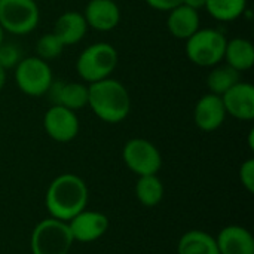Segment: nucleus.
<instances>
[{
  "mask_svg": "<svg viewBox=\"0 0 254 254\" xmlns=\"http://www.w3.org/2000/svg\"><path fill=\"white\" fill-rule=\"evenodd\" d=\"M88 27L97 31H110L121 21V9L115 0H89L83 10Z\"/></svg>",
  "mask_w": 254,
  "mask_h": 254,
  "instance_id": "13",
  "label": "nucleus"
},
{
  "mask_svg": "<svg viewBox=\"0 0 254 254\" xmlns=\"http://www.w3.org/2000/svg\"><path fill=\"white\" fill-rule=\"evenodd\" d=\"M89 192L86 183L76 174L64 173L55 177L48 186L45 207L49 217L61 222H70L88 205Z\"/></svg>",
  "mask_w": 254,
  "mask_h": 254,
  "instance_id": "1",
  "label": "nucleus"
},
{
  "mask_svg": "<svg viewBox=\"0 0 254 254\" xmlns=\"http://www.w3.org/2000/svg\"><path fill=\"white\" fill-rule=\"evenodd\" d=\"M135 196L143 207H156L164 198V185L161 179L156 174L138 177L135 183Z\"/></svg>",
  "mask_w": 254,
  "mask_h": 254,
  "instance_id": "20",
  "label": "nucleus"
},
{
  "mask_svg": "<svg viewBox=\"0 0 254 254\" xmlns=\"http://www.w3.org/2000/svg\"><path fill=\"white\" fill-rule=\"evenodd\" d=\"M152 9L161 10V12H170L171 9L177 7L183 3V0H144Z\"/></svg>",
  "mask_w": 254,
  "mask_h": 254,
  "instance_id": "26",
  "label": "nucleus"
},
{
  "mask_svg": "<svg viewBox=\"0 0 254 254\" xmlns=\"http://www.w3.org/2000/svg\"><path fill=\"white\" fill-rule=\"evenodd\" d=\"M4 82H6V70L0 65V91L4 86Z\"/></svg>",
  "mask_w": 254,
  "mask_h": 254,
  "instance_id": "28",
  "label": "nucleus"
},
{
  "mask_svg": "<svg viewBox=\"0 0 254 254\" xmlns=\"http://www.w3.org/2000/svg\"><path fill=\"white\" fill-rule=\"evenodd\" d=\"M13 77L19 91L33 98L46 95L54 82V74L48 61L39 57L21 58L15 65Z\"/></svg>",
  "mask_w": 254,
  "mask_h": 254,
  "instance_id": "6",
  "label": "nucleus"
},
{
  "mask_svg": "<svg viewBox=\"0 0 254 254\" xmlns=\"http://www.w3.org/2000/svg\"><path fill=\"white\" fill-rule=\"evenodd\" d=\"M118 51L107 42H97L85 48L76 60V71L83 82L94 83L110 77L118 65Z\"/></svg>",
  "mask_w": 254,
  "mask_h": 254,
  "instance_id": "3",
  "label": "nucleus"
},
{
  "mask_svg": "<svg viewBox=\"0 0 254 254\" xmlns=\"http://www.w3.org/2000/svg\"><path fill=\"white\" fill-rule=\"evenodd\" d=\"M240 182L247 192H254V159L250 158L244 161L240 167Z\"/></svg>",
  "mask_w": 254,
  "mask_h": 254,
  "instance_id": "25",
  "label": "nucleus"
},
{
  "mask_svg": "<svg viewBox=\"0 0 254 254\" xmlns=\"http://www.w3.org/2000/svg\"><path fill=\"white\" fill-rule=\"evenodd\" d=\"M183 4H186L195 10H199L205 6V0H183Z\"/></svg>",
  "mask_w": 254,
  "mask_h": 254,
  "instance_id": "27",
  "label": "nucleus"
},
{
  "mask_svg": "<svg viewBox=\"0 0 254 254\" xmlns=\"http://www.w3.org/2000/svg\"><path fill=\"white\" fill-rule=\"evenodd\" d=\"M88 31V24L83 18V13L68 10L58 16L54 25V34L61 40L64 46L79 43Z\"/></svg>",
  "mask_w": 254,
  "mask_h": 254,
  "instance_id": "17",
  "label": "nucleus"
},
{
  "mask_svg": "<svg viewBox=\"0 0 254 254\" xmlns=\"http://www.w3.org/2000/svg\"><path fill=\"white\" fill-rule=\"evenodd\" d=\"M43 128L54 141L68 143L77 137L80 124L76 112L63 106H51L43 116Z\"/></svg>",
  "mask_w": 254,
  "mask_h": 254,
  "instance_id": "9",
  "label": "nucleus"
},
{
  "mask_svg": "<svg viewBox=\"0 0 254 254\" xmlns=\"http://www.w3.org/2000/svg\"><path fill=\"white\" fill-rule=\"evenodd\" d=\"M21 58H22V55H21V51L16 45L4 42L0 46V65L4 70L13 68L21 61Z\"/></svg>",
  "mask_w": 254,
  "mask_h": 254,
  "instance_id": "24",
  "label": "nucleus"
},
{
  "mask_svg": "<svg viewBox=\"0 0 254 254\" xmlns=\"http://www.w3.org/2000/svg\"><path fill=\"white\" fill-rule=\"evenodd\" d=\"M122 158L128 170L138 177L158 174L162 167L159 149L146 138H131L125 143Z\"/></svg>",
  "mask_w": 254,
  "mask_h": 254,
  "instance_id": "8",
  "label": "nucleus"
},
{
  "mask_svg": "<svg viewBox=\"0 0 254 254\" xmlns=\"http://www.w3.org/2000/svg\"><path fill=\"white\" fill-rule=\"evenodd\" d=\"M226 115L238 121L254 119V86L249 82H238L222 95Z\"/></svg>",
  "mask_w": 254,
  "mask_h": 254,
  "instance_id": "11",
  "label": "nucleus"
},
{
  "mask_svg": "<svg viewBox=\"0 0 254 254\" xmlns=\"http://www.w3.org/2000/svg\"><path fill=\"white\" fill-rule=\"evenodd\" d=\"M39 19L36 0H0V25L4 33L25 36L36 30Z\"/></svg>",
  "mask_w": 254,
  "mask_h": 254,
  "instance_id": "7",
  "label": "nucleus"
},
{
  "mask_svg": "<svg viewBox=\"0 0 254 254\" xmlns=\"http://www.w3.org/2000/svg\"><path fill=\"white\" fill-rule=\"evenodd\" d=\"M193 119L196 127L204 132H213L219 129L226 119V110L222 97L211 92L202 95L195 104Z\"/></svg>",
  "mask_w": 254,
  "mask_h": 254,
  "instance_id": "12",
  "label": "nucleus"
},
{
  "mask_svg": "<svg viewBox=\"0 0 254 254\" xmlns=\"http://www.w3.org/2000/svg\"><path fill=\"white\" fill-rule=\"evenodd\" d=\"M177 254H220V252L214 237L204 231L192 229L179 240Z\"/></svg>",
  "mask_w": 254,
  "mask_h": 254,
  "instance_id": "19",
  "label": "nucleus"
},
{
  "mask_svg": "<svg viewBox=\"0 0 254 254\" xmlns=\"http://www.w3.org/2000/svg\"><path fill=\"white\" fill-rule=\"evenodd\" d=\"M199 24H201V18L198 10L183 3L168 12L167 28L171 33V36H174L176 39L188 40L195 31L199 30Z\"/></svg>",
  "mask_w": 254,
  "mask_h": 254,
  "instance_id": "16",
  "label": "nucleus"
},
{
  "mask_svg": "<svg viewBox=\"0 0 254 254\" xmlns=\"http://www.w3.org/2000/svg\"><path fill=\"white\" fill-rule=\"evenodd\" d=\"M88 106L100 121L119 124L129 115L131 97L124 83L107 77L88 85Z\"/></svg>",
  "mask_w": 254,
  "mask_h": 254,
  "instance_id": "2",
  "label": "nucleus"
},
{
  "mask_svg": "<svg viewBox=\"0 0 254 254\" xmlns=\"http://www.w3.org/2000/svg\"><path fill=\"white\" fill-rule=\"evenodd\" d=\"M67 223L73 240L82 244H89L100 240L107 232L110 225L106 214L86 208L79 214H76Z\"/></svg>",
  "mask_w": 254,
  "mask_h": 254,
  "instance_id": "10",
  "label": "nucleus"
},
{
  "mask_svg": "<svg viewBox=\"0 0 254 254\" xmlns=\"http://www.w3.org/2000/svg\"><path fill=\"white\" fill-rule=\"evenodd\" d=\"M240 71L235 68L226 65H214V68L207 76V85L211 94L214 95H223L228 89H231L234 85L240 82Z\"/></svg>",
  "mask_w": 254,
  "mask_h": 254,
  "instance_id": "22",
  "label": "nucleus"
},
{
  "mask_svg": "<svg viewBox=\"0 0 254 254\" xmlns=\"http://www.w3.org/2000/svg\"><path fill=\"white\" fill-rule=\"evenodd\" d=\"M4 43V30L1 28V25H0V46Z\"/></svg>",
  "mask_w": 254,
  "mask_h": 254,
  "instance_id": "29",
  "label": "nucleus"
},
{
  "mask_svg": "<svg viewBox=\"0 0 254 254\" xmlns=\"http://www.w3.org/2000/svg\"><path fill=\"white\" fill-rule=\"evenodd\" d=\"M220 254H254L252 232L238 225L225 226L216 237Z\"/></svg>",
  "mask_w": 254,
  "mask_h": 254,
  "instance_id": "15",
  "label": "nucleus"
},
{
  "mask_svg": "<svg viewBox=\"0 0 254 254\" xmlns=\"http://www.w3.org/2000/svg\"><path fill=\"white\" fill-rule=\"evenodd\" d=\"M74 240L67 222L48 217L39 222L30 237L31 254H68Z\"/></svg>",
  "mask_w": 254,
  "mask_h": 254,
  "instance_id": "4",
  "label": "nucleus"
},
{
  "mask_svg": "<svg viewBox=\"0 0 254 254\" xmlns=\"http://www.w3.org/2000/svg\"><path fill=\"white\" fill-rule=\"evenodd\" d=\"M63 49H64V45L54 33H45L36 42V57H39L45 61L58 58L61 55Z\"/></svg>",
  "mask_w": 254,
  "mask_h": 254,
  "instance_id": "23",
  "label": "nucleus"
},
{
  "mask_svg": "<svg viewBox=\"0 0 254 254\" xmlns=\"http://www.w3.org/2000/svg\"><path fill=\"white\" fill-rule=\"evenodd\" d=\"M223 60L237 71H247L254 64L253 43L243 37H235L226 42Z\"/></svg>",
  "mask_w": 254,
  "mask_h": 254,
  "instance_id": "18",
  "label": "nucleus"
},
{
  "mask_svg": "<svg viewBox=\"0 0 254 254\" xmlns=\"http://www.w3.org/2000/svg\"><path fill=\"white\" fill-rule=\"evenodd\" d=\"M46 95L52 106H63L77 112L88 106V85L79 82H52Z\"/></svg>",
  "mask_w": 254,
  "mask_h": 254,
  "instance_id": "14",
  "label": "nucleus"
},
{
  "mask_svg": "<svg viewBox=\"0 0 254 254\" xmlns=\"http://www.w3.org/2000/svg\"><path fill=\"white\" fill-rule=\"evenodd\" d=\"M207 12L217 21L231 22L247 10V0H205Z\"/></svg>",
  "mask_w": 254,
  "mask_h": 254,
  "instance_id": "21",
  "label": "nucleus"
},
{
  "mask_svg": "<svg viewBox=\"0 0 254 254\" xmlns=\"http://www.w3.org/2000/svg\"><path fill=\"white\" fill-rule=\"evenodd\" d=\"M228 39L216 28H199L186 40V55L199 67H214L223 61Z\"/></svg>",
  "mask_w": 254,
  "mask_h": 254,
  "instance_id": "5",
  "label": "nucleus"
}]
</instances>
